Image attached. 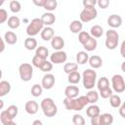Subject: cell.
<instances>
[{"instance_id": "cell-15", "label": "cell", "mask_w": 125, "mask_h": 125, "mask_svg": "<svg viewBox=\"0 0 125 125\" xmlns=\"http://www.w3.org/2000/svg\"><path fill=\"white\" fill-rule=\"evenodd\" d=\"M40 36H41V38L44 41H50V40H52L54 38V36H55L54 28L51 27V26H45L43 28V30L41 31Z\"/></svg>"}, {"instance_id": "cell-7", "label": "cell", "mask_w": 125, "mask_h": 125, "mask_svg": "<svg viewBox=\"0 0 125 125\" xmlns=\"http://www.w3.org/2000/svg\"><path fill=\"white\" fill-rule=\"evenodd\" d=\"M98 16V11L95 7H85L80 13V21L82 22H89L95 20Z\"/></svg>"}, {"instance_id": "cell-22", "label": "cell", "mask_w": 125, "mask_h": 125, "mask_svg": "<svg viewBox=\"0 0 125 125\" xmlns=\"http://www.w3.org/2000/svg\"><path fill=\"white\" fill-rule=\"evenodd\" d=\"M90 34H91V36L94 37V38H100V37H102L103 34H104V28H103L101 25H99V24H95V25H93V26L91 27V29H90Z\"/></svg>"}, {"instance_id": "cell-47", "label": "cell", "mask_w": 125, "mask_h": 125, "mask_svg": "<svg viewBox=\"0 0 125 125\" xmlns=\"http://www.w3.org/2000/svg\"><path fill=\"white\" fill-rule=\"evenodd\" d=\"M91 125H101L100 115H97V116L91 118Z\"/></svg>"}, {"instance_id": "cell-12", "label": "cell", "mask_w": 125, "mask_h": 125, "mask_svg": "<svg viewBox=\"0 0 125 125\" xmlns=\"http://www.w3.org/2000/svg\"><path fill=\"white\" fill-rule=\"evenodd\" d=\"M24 109L30 115L36 114L38 112V109H39V104L35 101H32V100L31 101H27L25 103V104H24Z\"/></svg>"}, {"instance_id": "cell-8", "label": "cell", "mask_w": 125, "mask_h": 125, "mask_svg": "<svg viewBox=\"0 0 125 125\" xmlns=\"http://www.w3.org/2000/svg\"><path fill=\"white\" fill-rule=\"evenodd\" d=\"M111 86H112V90L117 93H123L125 91V80L123 78L122 75L120 74H114L111 77Z\"/></svg>"}, {"instance_id": "cell-10", "label": "cell", "mask_w": 125, "mask_h": 125, "mask_svg": "<svg viewBox=\"0 0 125 125\" xmlns=\"http://www.w3.org/2000/svg\"><path fill=\"white\" fill-rule=\"evenodd\" d=\"M55 76L52 73H47L42 77V81H41V85L43 87V89L46 90H50L53 88V86L55 85Z\"/></svg>"}, {"instance_id": "cell-29", "label": "cell", "mask_w": 125, "mask_h": 125, "mask_svg": "<svg viewBox=\"0 0 125 125\" xmlns=\"http://www.w3.org/2000/svg\"><path fill=\"white\" fill-rule=\"evenodd\" d=\"M97 46H98V42H97V39L94 38V37H91V38L88 40V42H87L85 45H83L84 49H85L87 52H91V51L96 50Z\"/></svg>"}, {"instance_id": "cell-26", "label": "cell", "mask_w": 125, "mask_h": 125, "mask_svg": "<svg viewBox=\"0 0 125 125\" xmlns=\"http://www.w3.org/2000/svg\"><path fill=\"white\" fill-rule=\"evenodd\" d=\"M24 47L25 49L32 51V50H36L37 49V41L34 37H27L24 40Z\"/></svg>"}, {"instance_id": "cell-25", "label": "cell", "mask_w": 125, "mask_h": 125, "mask_svg": "<svg viewBox=\"0 0 125 125\" xmlns=\"http://www.w3.org/2000/svg\"><path fill=\"white\" fill-rule=\"evenodd\" d=\"M100 120H101V125H111L113 123V116L110 113H103L100 114Z\"/></svg>"}, {"instance_id": "cell-2", "label": "cell", "mask_w": 125, "mask_h": 125, "mask_svg": "<svg viewBox=\"0 0 125 125\" xmlns=\"http://www.w3.org/2000/svg\"><path fill=\"white\" fill-rule=\"evenodd\" d=\"M97 81V72L93 68H87L82 73L83 86L87 90H93Z\"/></svg>"}, {"instance_id": "cell-34", "label": "cell", "mask_w": 125, "mask_h": 125, "mask_svg": "<svg viewBox=\"0 0 125 125\" xmlns=\"http://www.w3.org/2000/svg\"><path fill=\"white\" fill-rule=\"evenodd\" d=\"M77 68H78V64L75 63V62H66L64 65H63V71L68 75L69 73L71 72H74V71H77Z\"/></svg>"}, {"instance_id": "cell-31", "label": "cell", "mask_w": 125, "mask_h": 125, "mask_svg": "<svg viewBox=\"0 0 125 125\" xmlns=\"http://www.w3.org/2000/svg\"><path fill=\"white\" fill-rule=\"evenodd\" d=\"M57 6H58V2L56 0H45L43 8L51 13L52 11H55L57 9Z\"/></svg>"}, {"instance_id": "cell-18", "label": "cell", "mask_w": 125, "mask_h": 125, "mask_svg": "<svg viewBox=\"0 0 125 125\" xmlns=\"http://www.w3.org/2000/svg\"><path fill=\"white\" fill-rule=\"evenodd\" d=\"M82 28H83V23H82V21L80 20L79 21L78 20H74L69 24V30L74 34H79L82 31Z\"/></svg>"}, {"instance_id": "cell-35", "label": "cell", "mask_w": 125, "mask_h": 125, "mask_svg": "<svg viewBox=\"0 0 125 125\" xmlns=\"http://www.w3.org/2000/svg\"><path fill=\"white\" fill-rule=\"evenodd\" d=\"M91 37H92V36H91V34H90L89 32L81 31V32L78 34V41H79L80 44H82V46H83V45H85V44L88 42V40H89Z\"/></svg>"}, {"instance_id": "cell-42", "label": "cell", "mask_w": 125, "mask_h": 125, "mask_svg": "<svg viewBox=\"0 0 125 125\" xmlns=\"http://www.w3.org/2000/svg\"><path fill=\"white\" fill-rule=\"evenodd\" d=\"M112 95H113V94H112V89H111L110 87H108V88H106V89H104V90L100 91V96H101L103 99H108V98H110Z\"/></svg>"}, {"instance_id": "cell-37", "label": "cell", "mask_w": 125, "mask_h": 125, "mask_svg": "<svg viewBox=\"0 0 125 125\" xmlns=\"http://www.w3.org/2000/svg\"><path fill=\"white\" fill-rule=\"evenodd\" d=\"M9 7H10L11 12H13V13H19L21 10V5L17 0H12L9 4Z\"/></svg>"}, {"instance_id": "cell-36", "label": "cell", "mask_w": 125, "mask_h": 125, "mask_svg": "<svg viewBox=\"0 0 125 125\" xmlns=\"http://www.w3.org/2000/svg\"><path fill=\"white\" fill-rule=\"evenodd\" d=\"M42 92H43V87L40 84H34L31 87V95L35 98L40 97L42 95Z\"/></svg>"}, {"instance_id": "cell-27", "label": "cell", "mask_w": 125, "mask_h": 125, "mask_svg": "<svg viewBox=\"0 0 125 125\" xmlns=\"http://www.w3.org/2000/svg\"><path fill=\"white\" fill-rule=\"evenodd\" d=\"M7 24H8V26H9L10 28H12V29H17V28L20 26V24H21V21H20V19H19L17 16H11V17L9 18L8 21H7Z\"/></svg>"}, {"instance_id": "cell-44", "label": "cell", "mask_w": 125, "mask_h": 125, "mask_svg": "<svg viewBox=\"0 0 125 125\" xmlns=\"http://www.w3.org/2000/svg\"><path fill=\"white\" fill-rule=\"evenodd\" d=\"M8 20L9 19H8V13H7V11L5 9L1 8L0 9V22L1 23H4Z\"/></svg>"}, {"instance_id": "cell-19", "label": "cell", "mask_w": 125, "mask_h": 125, "mask_svg": "<svg viewBox=\"0 0 125 125\" xmlns=\"http://www.w3.org/2000/svg\"><path fill=\"white\" fill-rule=\"evenodd\" d=\"M4 40L9 45H14L18 42V36L14 31H7L4 34Z\"/></svg>"}, {"instance_id": "cell-30", "label": "cell", "mask_w": 125, "mask_h": 125, "mask_svg": "<svg viewBox=\"0 0 125 125\" xmlns=\"http://www.w3.org/2000/svg\"><path fill=\"white\" fill-rule=\"evenodd\" d=\"M35 55L38 56L41 59L47 60V57L49 56V50L45 47V46H39L37 47V49L35 50Z\"/></svg>"}, {"instance_id": "cell-24", "label": "cell", "mask_w": 125, "mask_h": 125, "mask_svg": "<svg viewBox=\"0 0 125 125\" xmlns=\"http://www.w3.org/2000/svg\"><path fill=\"white\" fill-rule=\"evenodd\" d=\"M11 91V84L6 80H2L0 82V97H4L9 94Z\"/></svg>"}, {"instance_id": "cell-38", "label": "cell", "mask_w": 125, "mask_h": 125, "mask_svg": "<svg viewBox=\"0 0 125 125\" xmlns=\"http://www.w3.org/2000/svg\"><path fill=\"white\" fill-rule=\"evenodd\" d=\"M6 111H7V113L9 114V116H10L12 119H14V118L18 115L19 108H18L17 105H15V104H11L10 106H8V108L6 109Z\"/></svg>"}, {"instance_id": "cell-55", "label": "cell", "mask_w": 125, "mask_h": 125, "mask_svg": "<svg viewBox=\"0 0 125 125\" xmlns=\"http://www.w3.org/2000/svg\"><path fill=\"white\" fill-rule=\"evenodd\" d=\"M0 103H1V108H3V101H0Z\"/></svg>"}, {"instance_id": "cell-53", "label": "cell", "mask_w": 125, "mask_h": 125, "mask_svg": "<svg viewBox=\"0 0 125 125\" xmlns=\"http://www.w3.org/2000/svg\"><path fill=\"white\" fill-rule=\"evenodd\" d=\"M121 70H122L123 72H125V62H123L121 63Z\"/></svg>"}, {"instance_id": "cell-6", "label": "cell", "mask_w": 125, "mask_h": 125, "mask_svg": "<svg viewBox=\"0 0 125 125\" xmlns=\"http://www.w3.org/2000/svg\"><path fill=\"white\" fill-rule=\"evenodd\" d=\"M19 73H20V77L22 81L28 82L31 80V78L33 76V66L30 63L23 62L19 66Z\"/></svg>"}, {"instance_id": "cell-51", "label": "cell", "mask_w": 125, "mask_h": 125, "mask_svg": "<svg viewBox=\"0 0 125 125\" xmlns=\"http://www.w3.org/2000/svg\"><path fill=\"white\" fill-rule=\"evenodd\" d=\"M4 38H0V42H1V48H0V53H3L5 50V43H4Z\"/></svg>"}, {"instance_id": "cell-16", "label": "cell", "mask_w": 125, "mask_h": 125, "mask_svg": "<svg viewBox=\"0 0 125 125\" xmlns=\"http://www.w3.org/2000/svg\"><path fill=\"white\" fill-rule=\"evenodd\" d=\"M40 19L42 20L44 25H46V26H51V25L54 24L55 21H56V17H55V15H54L53 13H50V12L44 13V14L41 16Z\"/></svg>"}, {"instance_id": "cell-32", "label": "cell", "mask_w": 125, "mask_h": 125, "mask_svg": "<svg viewBox=\"0 0 125 125\" xmlns=\"http://www.w3.org/2000/svg\"><path fill=\"white\" fill-rule=\"evenodd\" d=\"M97 87H98V90L99 91H102V90H104V89L108 88L109 87V81H108V79L105 76H102L99 79L98 83H97Z\"/></svg>"}, {"instance_id": "cell-20", "label": "cell", "mask_w": 125, "mask_h": 125, "mask_svg": "<svg viewBox=\"0 0 125 125\" xmlns=\"http://www.w3.org/2000/svg\"><path fill=\"white\" fill-rule=\"evenodd\" d=\"M89 55L86 51H80L76 54V62L77 64H85L89 62Z\"/></svg>"}, {"instance_id": "cell-28", "label": "cell", "mask_w": 125, "mask_h": 125, "mask_svg": "<svg viewBox=\"0 0 125 125\" xmlns=\"http://www.w3.org/2000/svg\"><path fill=\"white\" fill-rule=\"evenodd\" d=\"M86 97L89 101V104H95L99 100V93L95 90H89L88 93L86 94Z\"/></svg>"}, {"instance_id": "cell-13", "label": "cell", "mask_w": 125, "mask_h": 125, "mask_svg": "<svg viewBox=\"0 0 125 125\" xmlns=\"http://www.w3.org/2000/svg\"><path fill=\"white\" fill-rule=\"evenodd\" d=\"M79 88L75 85H69L67 87H65L64 89V95L65 98H69V99H75L77 98L78 94H79Z\"/></svg>"}, {"instance_id": "cell-23", "label": "cell", "mask_w": 125, "mask_h": 125, "mask_svg": "<svg viewBox=\"0 0 125 125\" xmlns=\"http://www.w3.org/2000/svg\"><path fill=\"white\" fill-rule=\"evenodd\" d=\"M81 79H82V75L78 72V70L69 73L68 76H67V80H68V82H69L71 85H76V84H78Z\"/></svg>"}, {"instance_id": "cell-46", "label": "cell", "mask_w": 125, "mask_h": 125, "mask_svg": "<svg viewBox=\"0 0 125 125\" xmlns=\"http://www.w3.org/2000/svg\"><path fill=\"white\" fill-rule=\"evenodd\" d=\"M84 8L85 7H95V5L97 4V1L96 0H83L82 2Z\"/></svg>"}, {"instance_id": "cell-45", "label": "cell", "mask_w": 125, "mask_h": 125, "mask_svg": "<svg viewBox=\"0 0 125 125\" xmlns=\"http://www.w3.org/2000/svg\"><path fill=\"white\" fill-rule=\"evenodd\" d=\"M97 4L101 9H106L107 6L109 5V1L108 0H99V1H97Z\"/></svg>"}, {"instance_id": "cell-21", "label": "cell", "mask_w": 125, "mask_h": 125, "mask_svg": "<svg viewBox=\"0 0 125 125\" xmlns=\"http://www.w3.org/2000/svg\"><path fill=\"white\" fill-rule=\"evenodd\" d=\"M86 114L88 117L92 118V117H95L97 115H100L101 114V109H100V106H98L97 104H91L90 106L87 107L86 109Z\"/></svg>"}, {"instance_id": "cell-9", "label": "cell", "mask_w": 125, "mask_h": 125, "mask_svg": "<svg viewBox=\"0 0 125 125\" xmlns=\"http://www.w3.org/2000/svg\"><path fill=\"white\" fill-rule=\"evenodd\" d=\"M67 60V55L64 51H55L53 54L50 55V62L55 64H60L65 62Z\"/></svg>"}, {"instance_id": "cell-43", "label": "cell", "mask_w": 125, "mask_h": 125, "mask_svg": "<svg viewBox=\"0 0 125 125\" xmlns=\"http://www.w3.org/2000/svg\"><path fill=\"white\" fill-rule=\"evenodd\" d=\"M40 69H41V71H43V72H49V71H51L52 69H53V63L51 62H49V61H45L44 62V63L42 64V66L40 67Z\"/></svg>"}, {"instance_id": "cell-49", "label": "cell", "mask_w": 125, "mask_h": 125, "mask_svg": "<svg viewBox=\"0 0 125 125\" xmlns=\"http://www.w3.org/2000/svg\"><path fill=\"white\" fill-rule=\"evenodd\" d=\"M120 55L125 59V40L122 41L121 46H120Z\"/></svg>"}, {"instance_id": "cell-1", "label": "cell", "mask_w": 125, "mask_h": 125, "mask_svg": "<svg viewBox=\"0 0 125 125\" xmlns=\"http://www.w3.org/2000/svg\"><path fill=\"white\" fill-rule=\"evenodd\" d=\"M88 104H89V101H88L86 96H80V97L75 98V99H69V98L63 99V104L67 110L80 111Z\"/></svg>"}, {"instance_id": "cell-14", "label": "cell", "mask_w": 125, "mask_h": 125, "mask_svg": "<svg viewBox=\"0 0 125 125\" xmlns=\"http://www.w3.org/2000/svg\"><path fill=\"white\" fill-rule=\"evenodd\" d=\"M51 46L56 51H62L64 47V40L62 36H54V38L51 40Z\"/></svg>"}, {"instance_id": "cell-50", "label": "cell", "mask_w": 125, "mask_h": 125, "mask_svg": "<svg viewBox=\"0 0 125 125\" xmlns=\"http://www.w3.org/2000/svg\"><path fill=\"white\" fill-rule=\"evenodd\" d=\"M44 2H45V0H39V1L33 0V4L36 5V6H38V7H43L44 6Z\"/></svg>"}, {"instance_id": "cell-48", "label": "cell", "mask_w": 125, "mask_h": 125, "mask_svg": "<svg viewBox=\"0 0 125 125\" xmlns=\"http://www.w3.org/2000/svg\"><path fill=\"white\" fill-rule=\"evenodd\" d=\"M119 114L121 117L125 118V102L121 104V106L119 107Z\"/></svg>"}, {"instance_id": "cell-33", "label": "cell", "mask_w": 125, "mask_h": 125, "mask_svg": "<svg viewBox=\"0 0 125 125\" xmlns=\"http://www.w3.org/2000/svg\"><path fill=\"white\" fill-rule=\"evenodd\" d=\"M109 104L112 107L114 108H117V107H120L121 104H122V102H121V98L118 96V95H115L113 94L110 98H109Z\"/></svg>"}, {"instance_id": "cell-54", "label": "cell", "mask_w": 125, "mask_h": 125, "mask_svg": "<svg viewBox=\"0 0 125 125\" xmlns=\"http://www.w3.org/2000/svg\"><path fill=\"white\" fill-rule=\"evenodd\" d=\"M5 125H18V124H17L16 122H14V121L12 120V121H10V122H8V123H7V124H5Z\"/></svg>"}, {"instance_id": "cell-4", "label": "cell", "mask_w": 125, "mask_h": 125, "mask_svg": "<svg viewBox=\"0 0 125 125\" xmlns=\"http://www.w3.org/2000/svg\"><path fill=\"white\" fill-rule=\"evenodd\" d=\"M43 28H44V23H43L42 20L39 18H34L33 20H31V21L27 25L26 33H27L28 37H34L39 32L41 33Z\"/></svg>"}, {"instance_id": "cell-3", "label": "cell", "mask_w": 125, "mask_h": 125, "mask_svg": "<svg viewBox=\"0 0 125 125\" xmlns=\"http://www.w3.org/2000/svg\"><path fill=\"white\" fill-rule=\"evenodd\" d=\"M40 106H41V109H42L44 115L47 117H54L58 112V107H57L54 100L51 98L43 99L40 103Z\"/></svg>"}, {"instance_id": "cell-5", "label": "cell", "mask_w": 125, "mask_h": 125, "mask_svg": "<svg viewBox=\"0 0 125 125\" xmlns=\"http://www.w3.org/2000/svg\"><path fill=\"white\" fill-rule=\"evenodd\" d=\"M119 34L115 29H108L105 32V47L108 50H114L118 46Z\"/></svg>"}, {"instance_id": "cell-41", "label": "cell", "mask_w": 125, "mask_h": 125, "mask_svg": "<svg viewBox=\"0 0 125 125\" xmlns=\"http://www.w3.org/2000/svg\"><path fill=\"white\" fill-rule=\"evenodd\" d=\"M0 120H1L2 125H5V124H7L8 122L12 121L13 119L9 116V114L7 113V111H6V109H5V110H2L1 113H0Z\"/></svg>"}, {"instance_id": "cell-17", "label": "cell", "mask_w": 125, "mask_h": 125, "mask_svg": "<svg viewBox=\"0 0 125 125\" xmlns=\"http://www.w3.org/2000/svg\"><path fill=\"white\" fill-rule=\"evenodd\" d=\"M89 64L90 66L93 68V69H97V68H100L102 65H103V60L100 56L98 55H94V56H91L89 58Z\"/></svg>"}, {"instance_id": "cell-40", "label": "cell", "mask_w": 125, "mask_h": 125, "mask_svg": "<svg viewBox=\"0 0 125 125\" xmlns=\"http://www.w3.org/2000/svg\"><path fill=\"white\" fill-rule=\"evenodd\" d=\"M45 61H46V60H44V59H41V58H39L38 56H36V55H35V56L32 58L31 63H32V65H33V66L40 68V67L42 66V64L44 63V62H45Z\"/></svg>"}, {"instance_id": "cell-39", "label": "cell", "mask_w": 125, "mask_h": 125, "mask_svg": "<svg viewBox=\"0 0 125 125\" xmlns=\"http://www.w3.org/2000/svg\"><path fill=\"white\" fill-rule=\"evenodd\" d=\"M72 123L74 125H85V119L81 114H74L72 116Z\"/></svg>"}, {"instance_id": "cell-11", "label": "cell", "mask_w": 125, "mask_h": 125, "mask_svg": "<svg viewBox=\"0 0 125 125\" xmlns=\"http://www.w3.org/2000/svg\"><path fill=\"white\" fill-rule=\"evenodd\" d=\"M108 26H110L112 29L114 28H117L119 26H121L122 24V18L117 15V14H112L110 15L108 18H107V21H106Z\"/></svg>"}, {"instance_id": "cell-52", "label": "cell", "mask_w": 125, "mask_h": 125, "mask_svg": "<svg viewBox=\"0 0 125 125\" xmlns=\"http://www.w3.org/2000/svg\"><path fill=\"white\" fill-rule=\"evenodd\" d=\"M32 125H43V123H42V121H41V120L36 119V120H34V121L32 122Z\"/></svg>"}]
</instances>
